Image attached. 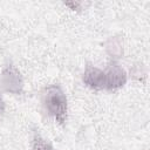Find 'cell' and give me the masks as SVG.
<instances>
[{"instance_id":"obj_1","label":"cell","mask_w":150,"mask_h":150,"mask_svg":"<svg viewBox=\"0 0 150 150\" xmlns=\"http://www.w3.org/2000/svg\"><path fill=\"white\" fill-rule=\"evenodd\" d=\"M41 104L49 117L59 124H64L68 115V100L60 84H49L42 89Z\"/></svg>"},{"instance_id":"obj_2","label":"cell","mask_w":150,"mask_h":150,"mask_svg":"<svg viewBox=\"0 0 150 150\" xmlns=\"http://www.w3.org/2000/svg\"><path fill=\"white\" fill-rule=\"evenodd\" d=\"M0 87L4 91L13 95H21L23 93V77L13 63L6 64L1 70Z\"/></svg>"},{"instance_id":"obj_3","label":"cell","mask_w":150,"mask_h":150,"mask_svg":"<svg viewBox=\"0 0 150 150\" xmlns=\"http://www.w3.org/2000/svg\"><path fill=\"white\" fill-rule=\"evenodd\" d=\"M103 71H104V90L116 91L127 83L128 80L127 73L116 61L112 60Z\"/></svg>"},{"instance_id":"obj_4","label":"cell","mask_w":150,"mask_h":150,"mask_svg":"<svg viewBox=\"0 0 150 150\" xmlns=\"http://www.w3.org/2000/svg\"><path fill=\"white\" fill-rule=\"evenodd\" d=\"M82 81L93 90H104V71L90 63H87L84 68Z\"/></svg>"},{"instance_id":"obj_5","label":"cell","mask_w":150,"mask_h":150,"mask_svg":"<svg viewBox=\"0 0 150 150\" xmlns=\"http://www.w3.org/2000/svg\"><path fill=\"white\" fill-rule=\"evenodd\" d=\"M105 49H107V53L111 56V57H121L122 56V45H121V41L120 39L117 38H110L107 43H105Z\"/></svg>"},{"instance_id":"obj_6","label":"cell","mask_w":150,"mask_h":150,"mask_svg":"<svg viewBox=\"0 0 150 150\" xmlns=\"http://www.w3.org/2000/svg\"><path fill=\"white\" fill-rule=\"evenodd\" d=\"M30 150H55L52 144L43 138L39 132H34L33 138H32V144H30Z\"/></svg>"},{"instance_id":"obj_7","label":"cell","mask_w":150,"mask_h":150,"mask_svg":"<svg viewBox=\"0 0 150 150\" xmlns=\"http://www.w3.org/2000/svg\"><path fill=\"white\" fill-rule=\"evenodd\" d=\"M64 5L66 6H68V7H70V9H73V11H77V9H81L80 7L83 5L82 2H64Z\"/></svg>"},{"instance_id":"obj_8","label":"cell","mask_w":150,"mask_h":150,"mask_svg":"<svg viewBox=\"0 0 150 150\" xmlns=\"http://www.w3.org/2000/svg\"><path fill=\"white\" fill-rule=\"evenodd\" d=\"M4 112H5V101H4V98L0 94V117L2 116Z\"/></svg>"}]
</instances>
